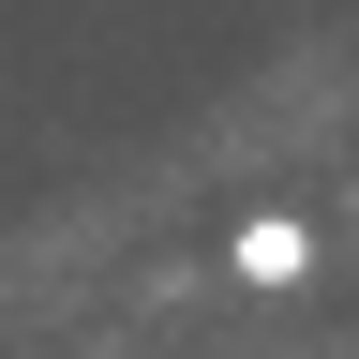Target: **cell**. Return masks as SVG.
<instances>
[{
  "instance_id": "obj_1",
  "label": "cell",
  "mask_w": 359,
  "mask_h": 359,
  "mask_svg": "<svg viewBox=\"0 0 359 359\" xmlns=\"http://www.w3.org/2000/svg\"><path fill=\"white\" fill-rule=\"evenodd\" d=\"M299 269H314V240H299L285 210H255L240 224V285H299Z\"/></svg>"
}]
</instances>
